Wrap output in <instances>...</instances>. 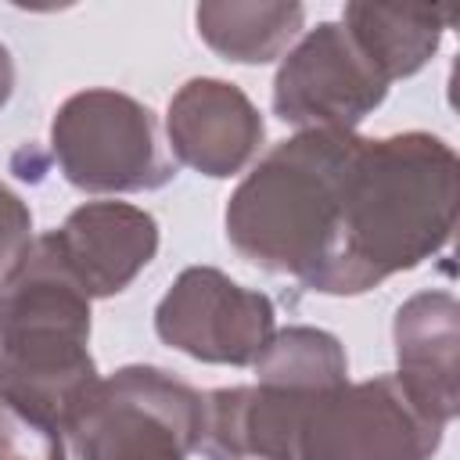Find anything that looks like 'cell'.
<instances>
[{"mask_svg": "<svg viewBox=\"0 0 460 460\" xmlns=\"http://www.w3.org/2000/svg\"><path fill=\"white\" fill-rule=\"evenodd\" d=\"M456 162L424 133L359 140L338 198L334 237L309 280L320 291H367L381 277L420 262L453 226Z\"/></svg>", "mask_w": 460, "mask_h": 460, "instance_id": "6da1fadb", "label": "cell"}, {"mask_svg": "<svg viewBox=\"0 0 460 460\" xmlns=\"http://www.w3.org/2000/svg\"><path fill=\"white\" fill-rule=\"evenodd\" d=\"M86 334L90 295L47 234L0 284V399L68 428L97 385Z\"/></svg>", "mask_w": 460, "mask_h": 460, "instance_id": "7a4b0ae2", "label": "cell"}, {"mask_svg": "<svg viewBox=\"0 0 460 460\" xmlns=\"http://www.w3.org/2000/svg\"><path fill=\"white\" fill-rule=\"evenodd\" d=\"M352 133L309 129L280 144L234 194L226 230L241 255L305 284L327 259L341 180L356 151Z\"/></svg>", "mask_w": 460, "mask_h": 460, "instance_id": "3957f363", "label": "cell"}, {"mask_svg": "<svg viewBox=\"0 0 460 460\" xmlns=\"http://www.w3.org/2000/svg\"><path fill=\"white\" fill-rule=\"evenodd\" d=\"M205 399L155 367L97 381L68 420L83 460H183L201 442Z\"/></svg>", "mask_w": 460, "mask_h": 460, "instance_id": "277c9868", "label": "cell"}, {"mask_svg": "<svg viewBox=\"0 0 460 460\" xmlns=\"http://www.w3.org/2000/svg\"><path fill=\"white\" fill-rule=\"evenodd\" d=\"M438 428L399 377L338 385L305 410L295 460H428Z\"/></svg>", "mask_w": 460, "mask_h": 460, "instance_id": "5b68a950", "label": "cell"}, {"mask_svg": "<svg viewBox=\"0 0 460 460\" xmlns=\"http://www.w3.org/2000/svg\"><path fill=\"white\" fill-rule=\"evenodd\" d=\"M54 151L65 176L83 190H140L172 176L151 111L111 90L75 93L58 111Z\"/></svg>", "mask_w": 460, "mask_h": 460, "instance_id": "8992f818", "label": "cell"}, {"mask_svg": "<svg viewBox=\"0 0 460 460\" xmlns=\"http://www.w3.org/2000/svg\"><path fill=\"white\" fill-rule=\"evenodd\" d=\"M385 86L388 79L374 68L352 32L338 22H323L284 61L273 86V108L295 126L349 133V126L381 104Z\"/></svg>", "mask_w": 460, "mask_h": 460, "instance_id": "52a82bcc", "label": "cell"}, {"mask_svg": "<svg viewBox=\"0 0 460 460\" xmlns=\"http://www.w3.org/2000/svg\"><path fill=\"white\" fill-rule=\"evenodd\" d=\"M158 334L208 363H255L270 345L273 305L216 270H187L158 305Z\"/></svg>", "mask_w": 460, "mask_h": 460, "instance_id": "ba28073f", "label": "cell"}, {"mask_svg": "<svg viewBox=\"0 0 460 460\" xmlns=\"http://www.w3.org/2000/svg\"><path fill=\"white\" fill-rule=\"evenodd\" d=\"M169 140L187 165L230 176L262 140V119L237 86L194 79L169 104Z\"/></svg>", "mask_w": 460, "mask_h": 460, "instance_id": "9c48e42d", "label": "cell"}, {"mask_svg": "<svg viewBox=\"0 0 460 460\" xmlns=\"http://www.w3.org/2000/svg\"><path fill=\"white\" fill-rule=\"evenodd\" d=\"M86 295L122 291L137 270H144L158 248L155 219L133 205L97 201L68 216V223L50 234Z\"/></svg>", "mask_w": 460, "mask_h": 460, "instance_id": "30bf717a", "label": "cell"}, {"mask_svg": "<svg viewBox=\"0 0 460 460\" xmlns=\"http://www.w3.org/2000/svg\"><path fill=\"white\" fill-rule=\"evenodd\" d=\"M399 381L446 424L456 410V305L449 295H420L395 320Z\"/></svg>", "mask_w": 460, "mask_h": 460, "instance_id": "8fae6325", "label": "cell"}, {"mask_svg": "<svg viewBox=\"0 0 460 460\" xmlns=\"http://www.w3.org/2000/svg\"><path fill=\"white\" fill-rule=\"evenodd\" d=\"M446 7H392V4H349L345 29L374 61L385 79L406 75L428 61L446 29Z\"/></svg>", "mask_w": 460, "mask_h": 460, "instance_id": "7c38bea8", "label": "cell"}, {"mask_svg": "<svg viewBox=\"0 0 460 460\" xmlns=\"http://www.w3.org/2000/svg\"><path fill=\"white\" fill-rule=\"evenodd\" d=\"M302 25L298 4H201L198 32L234 61H270Z\"/></svg>", "mask_w": 460, "mask_h": 460, "instance_id": "4fadbf2b", "label": "cell"}, {"mask_svg": "<svg viewBox=\"0 0 460 460\" xmlns=\"http://www.w3.org/2000/svg\"><path fill=\"white\" fill-rule=\"evenodd\" d=\"M0 460H65L61 428L36 420L0 399Z\"/></svg>", "mask_w": 460, "mask_h": 460, "instance_id": "5bb4252c", "label": "cell"}, {"mask_svg": "<svg viewBox=\"0 0 460 460\" xmlns=\"http://www.w3.org/2000/svg\"><path fill=\"white\" fill-rule=\"evenodd\" d=\"M25 248H29V212L0 183V280L18 266Z\"/></svg>", "mask_w": 460, "mask_h": 460, "instance_id": "9a60e30c", "label": "cell"}, {"mask_svg": "<svg viewBox=\"0 0 460 460\" xmlns=\"http://www.w3.org/2000/svg\"><path fill=\"white\" fill-rule=\"evenodd\" d=\"M11 86H14V68H11V58H7V50L0 47V104L11 97Z\"/></svg>", "mask_w": 460, "mask_h": 460, "instance_id": "2e32d148", "label": "cell"}]
</instances>
